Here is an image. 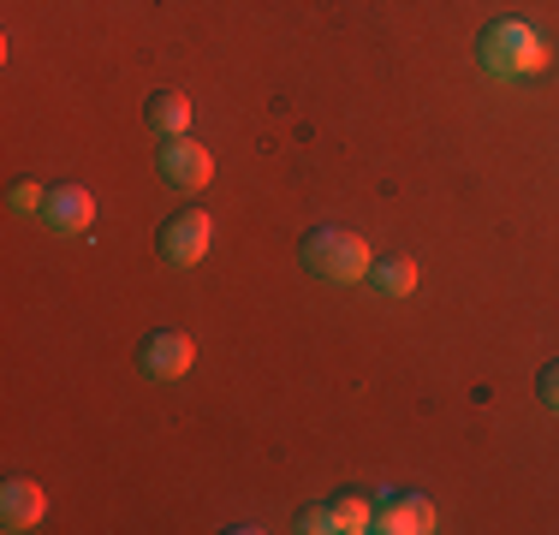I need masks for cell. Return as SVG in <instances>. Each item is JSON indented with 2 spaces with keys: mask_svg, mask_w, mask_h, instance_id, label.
<instances>
[{
  "mask_svg": "<svg viewBox=\"0 0 559 535\" xmlns=\"http://www.w3.org/2000/svg\"><path fill=\"white\" fill-rule=\"evenodd\" d=\"M483 66L495 78H524V72H542V66H548V48H542V36L530 31L524 19H500L483 31Z\"/></svg>",
  "mask_w": 559,
  "mask_h": 535,
  "instance_id": "1",
  "label": "cell"
},
{
  "mask_svg": "<svg viewBox=\"0 0 559 535\" xmlns=\"http://www.w3.org/2000/svg\"><path fill=\"white\" fill-rule=\"evenodd\" d=\"M304 268L322 280H334V286H357V280L369 274V245L357 233H310L304 238Z\"/></svg>",
  "mask_w": 559,
  "mask_h": 535,
  "instance_id": "2",
  "label": "cell"
},
{
  "mask_svg": "<svg viewBox=\"0 0 559 535\" xmlns=\"http://www.w3.org/2000/svg\"><path fill=\"white\" fill-rule=\"evenodd\" d=\"M191 364H197L191 333L162 328V333H150V340H143V374H150V381H179V374L191 369Z\"/></svg>",
  "mask_w": 559,
  "mask_h": 535,
  "instance_id": "3",
  "label": "cell"
},
{
  "mask_svg": "<svg viewBox=\"0 0 559 535\" xmlns=\"http://www.w3.org/2000/svg\"><path fill=\"white\" fill-rule=\"evenodd\" d=\"M376 530L381 535H429L435 530V506L423 494H381L376 500Z\"/></svg>",
  "mask_w": 559,
  "mask_h": 535,
  "instance_id": "4",
  "label": "cell"
},
{
  "mask_svg": "<svg viewBox=\"0 0 559 535\" xmlns=\"http://www.w3.org/2000/svg\"><path fill=\"white\" fill-rule=\"evenodd\" d=\"M209 233H215V221H209L203 209H185L179 221H167V233H162V257H167V262H179V268L203 262Z\"/></svg>",
  "mask_w": 559,
  "mask_h": 535,
  "instance_id": "5",
  "label": "cell"
},
{
  "mask_svg": "<svg viewBox=\"0 0 559 535\" xmlns=\"http://www.w3.org/2000/svg\"><path fill=\"white\" fill-rule=\"evenodd\" d=\"M162 173L179 191H203L209 185V173H215V160H209L203 143H191V138H167L162 143Z\"/></svg>",
  "mask_w": 559,
  "mask_h": 535,
  "instance_id": "6",
  "label": "cell"
},
{
  "mask_svg": "<svg viewBox=\"0 0 559 535\" xmlns=\"http://www.w3.org/2000/svg\"><path fill=\"white\" fill-rule=\"evenodd\" d=\"M43 221L55 226V233H90V221H96V197L84 191V185H55L43 203Z\"/></svg>",
  "mask_w": 559,
  "mask_h": 535,
  "instance_id": "7",
  "label": "cell"
},
{
  "mask_svg": "<svg viewBox=\"0 0 559 535\" xmlns=\"http://www.w3.org/2000/svg\"><path fill=\"white\" fill-rule=\"evenodd\" d=\"M43 512H48V500H43L36 482H7V488H0V524L7 530H36Z\"/></svg>",
  "mask_w": 559,
  "mask_h": 535,
  "instance_id": "8",
  "label": "cell"
},
{
  "mask_svg": "<svg viewBox=\"0 0 559 535\" xmlns=\"http://www.w3.org/2000/svg\"><path fill=\"white\" fill-rule=\"evenodd\" d=\"M185 126H191V102H185V96H173V90H167V96L150 102V131H155V138H185Z\"/></svg>",
  "mask_w": 559,
  "mask_h": 535,
  "instance_id": "9",
  "label": "cell"
},
{
  "mask_svg": "<svg viewBox=\"0 0 559 535\" xmlns=\"http://www.w3.org/2000/svg\"><path fill=\"white\" fill-rule=\"evenodd\" d=\"M369 280H376L381 298H405V292L417 286V262H411V257H388V262L369 268Z\"/></svg>",
  "mask_w": 559,
  "mask_h": 535,
  "instance_id": "10",
  "label": "cell"
},
{
  "mask_svg": "<svg viewBox=\"0 0 559 535\" xmlns=\"http://www.w3.org/2000/svg\"><path fill=\"white\" fill-rule=\"evenodd\" d=\"M328 512H334V530H376V506H369V500H357V494H345V500H334Z\"/></svg>",
  "mask_w": 559,
  "mask_h": 535,
  "instance_id": "11",
  "label": "cell"
},
{
  "mask_svg": "<svg viewBox=\"0 0 559 535\" xmlns=\"http://www.w3.org/2000/svg\"><path fill=\"white\" fill-rule=\"evenodd\" d=\"M12 203H19V209H43L48 191H43V185H12Z\"/></svg>",
  "mask_w": 559,
  "mask_h": 535,
  "instance_id": "12",
  "label": "cell"
},
{
  "mask_svg": "<svg viewBox=\"0 0 559 535\" xmlns=\"http://www.w3.org/2000/svg\"><path fill=\"white\" fill-rule=\"evenodd\" d=\"M542 405H548V411H559V364H554L548 374H542Z\"/></svg>",
  "mask_w": 559,
  "mask_h": 535,
  "instance_id": "13",
  "label": "cell"
}]
</instances>
